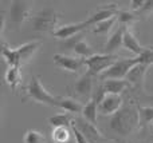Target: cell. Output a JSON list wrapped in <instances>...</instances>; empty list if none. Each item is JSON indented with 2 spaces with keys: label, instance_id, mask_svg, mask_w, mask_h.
<instances>
[{
  "label": "cell",
  "instance_id": "1",
  "mask_svg": "<svg viewBox=\"0 0 153 143\" xmlns=\"http://www.w3.org/2000/svg\"><path fill=\"white\" fill-rule=\"evenodd\" d=\"M137 127H140V115L138 110L132 104L122 106V109L116 112L109 122L110 131L120 136H128Z\"/></svg>",
  "mask_w": 153,
  "mask_h": 143
},
{
  "label": "cell",
  "instance_id": "2",
  "mask_svg": "<svg viewBox=\"0 0 153 143\" xmlns=\"http://www.w3.org/2000/svg\"><path fill=\"white\" fill-rule=\"evenodd\" d=\"M26 94L27 98L35 100L36 103L40 104H46V106H51V107H58L59 103V96H54L43 87L42 82H40L39 76L32 75L30 79L28 84L26 87Z\"/></svg>",
  "mask_w": 153,
  "mask_h": 143
},
{
  "label": "cell",
  "instance_id": "3",
  "mask_svg": "<svg viewBox=\"0 0 153 143\" xmlns=\"http://www.w3.org/2000/svg\"><path fill=\"white\" fill-rule=\"evenodd\" d=\"M140 63L138 58H121L110 67L108 68L102 75L101 79L102 80H108V79H118V80H124L126 78V75L129 74V71L133 68L134 66Z\"/></svg>",
  "mask_w": 153,
  "mask_h": 143
},
{
  "label": "cell",
  "instance_id": "4",
  "mask_svg": "<svg viewBox=\"0 0 153 143\" xmlns=\"http://www.w3.org/2000/svg\"><path fill=\"white\" fill-rule=\"evenodd\" d=\"M120 58L116 55H108V54H95L91 58L83 59L85 66L93 76H101L108 68H110Z\"/></svg>",
  "mask_w": 153,
  "mask_h": 143
},
{
  "label": "cell",
  "instance_id": "5",
  "mask_svg": "<svg viewBox=\"0 0 153 143\" xmlns=\"http://www.w3.org/2000/svg\"><path fill=\"white\" fill-rule=\"evenodd\" d=\"M32 29L38 32H47L55 31V27L58 24V16L53 8H45L43 11H39L35 16L31 18Z\"/></svg>",
  "mask_w": 153,
  "mask_h": 143
},
{
  "label": "cell",
  "instance_id": "6",
  "mask_svg": "<svg viewBox=\"0 0 153 143\" xmlns=\"http://www.w3.org/2000/svg\"><path fill=\"white\" fill-rule=\"evenodd\" d=\"M73 126L76 127L82 134H83V136L87 139L89 143H102V142L106 141V138L97 128V126L90 123L89 120H86L85 118L75 117L74 120H73Z\"/></svg>",
  "mask_w": 153,
  "mask_h": 143
},
{
  "label": "cell",
  "instance_id": "7",
  "mask_svg": "<svg viewBox=\"0 0 153 143\" xmlns=\"http://www.w3.org/2000/svg\"><path fill=\"white\" fill-rule=\"evenodd\" d=\"M118 8H117L116 4H109L106 5V7H101L98 8L95 12H93L91 15L89 16V19L86 21V24L89 27H93L95 26V24L101 23V21L103 20H108V19H111V18H116L117 13H118Z\"/></svg>",
  "mask_w": 153,
  "mask_h": 143
},
{
  "label": "cell",
  "instance_id": "8",
  "mask_svg": "<svg viewBox=\"0 0 153 143\" xmlns=\"http://www.w3.org/2000/svg\"><path fill=\"white\" fill-rule=\"evenodd\" d=\"M54 63L58 67H61V68L66 70V71H70V72H78L79 70H82V67L85 66L83 59L63 55V54H55V55H54Z\"/></svg>",
  "mask_w": 153,
  "mask_h": 143
},
{
  "label": "cell",
  "instance_id": "9",
  "mask_svg": "<svg viewBox=\"0 0 153 143\" xmlns=\"http://www.w3.org/2000/svg\"><path fill=\"white\" fill-rule=\"evenodd\" d=\"M30 13H31V8H30L27 1H20V0L12 1L10 8V18L12 23L15 24L23 23L24 20L28 19Z\"/></svg>",
  "mask_w": 153,
  "mask_h": 143
},
{
  "label": "cell",
  "instance_id": "10",
  "mask_svg": "<svg viewBox=\"0 0 153 143\" xmlns=\"http://www.w3.org/2000/svg\"><path fill=\"white\" fill-rule=\"evenodd\" d=\"M87 27L89 26L86 24V21H81V23H74V24H66V26H62V27H59L58 29H55V31L53 32V35L63 42V40H69V39H71V37L76 36V35H79L85 28H87Z\"/></svg>",
  "mask_w": 153,
  "mask_h": 143
},
{
  "label": "cell",
  "instance_id": "11",
  "mask_svg": "<svg viewBox=\"0 0 153 143\" xmlns=\"http://www.w3.org/2000/svg\"><path fill=\"white\" fill-rule=\"evenodd\" d=\"M122 106H124V100L121 96L108 94L102 103L98 106V111L102 115H114L122 109Z\"/></svg>",
  "mask_w": 153,
  "mask_h": 143
},
{
  "label": "cell",
  "instance_id": "12",
  "mask_svg": "<svg viewBox=\"0 0 153 143\" xmlns=\"http://www.w3.org/2000/svg\"><path fill=\"white\" fill-rule=\"evenodd\" d=\"M74 91L78 96L91 98L94 92V84H93V75L90 72H86L76 80L74 84Z\"/></svg>",
  "mask_w": 153,
  "mask_h": 143
},
{
  "label": "cell",
  "instance_id": "13",
  "mask_svg": "<svg viewBox=\"0 0 153 143\" xmlns=\"http://www.w3.org/2000/svg\"><path fill=\"white\" fill-rule=\"evenodd\" d=\"M125 28H126V27L120 26L118 28L113 32V35L109 37V40L105 43V45H103V51H105V54H108V55H114L116 51H118L121 47H124Z\"/></svg>",
  "mask_w": 153,
  "mask_h": 143
},
{
  "label": "cell",
  "instance_id": "14",
  "mask_svg": "<svg viewBox=\"0 0 153 143\" xmlns=\"http://www.w3.org/2000/svg\"><path fill=\"white\" fill-rule=\"evenodd\" d=\"M146 71H148V66H146V64L138 63L137 66H134L129 71V74L126 75L125 80H126L129 84L136 86L137 88H143L144 87V79H145Z\"/></svg>",
  "mask_w": 153,
  "mask_h": 143
},
{
  "label": "cell",
  "instance_id": "15",
  "mask_svg": "<svg viewBox=\"0 0 153 143\" xmlns=\"http://www.w3.org/2000/svg\"><path fill=\"white\" fill-rule=\"evenodd\" d=\"M124 47L126 48V50L132 51V52L137 56H140L146 48V47H143V45L138 43V40L136 39L134 35L132 34V31H130L128 27L125 28V34H124Z\"/></svg>",
  "mask_w": 153,
  "mask_h": 143
},
{
  "label": "cell",
  "instance_id": "16",
  "mask_svg": "<svg viewBox=\"0 0 153 143\" xmlns=\"http://www.w3.org/2000/svg\"><path fill=\"white\" fill-rule=\"evenodd\" d=\"M103 88L108 94L111 95H120L122 91H125L126 88L130 87V84L126 80H118V79H108L103 80Z\"/></svg>",
  "mask_w": 153,
  "mask_h": 143
},
{
  "label": "cell",
  "instance_id": "17",
  "mask_svg": "<svg viewBox=\"0 0 153 143\" xmlns=\"http://www.w3.org/2000/svg\"><path fill=\"white\" fill-rule=\"evenodd\" d=\"M1 55H3L4 60L7 62L10 67H16V68H20V67L23 66L22 58H20V55H19V52H18V50H16V48H8L7 45H3Z\"/></svg>",
  "mask_w": 153,
  "mask_h": 143
},
{
  "label": "cell",
  "instance_id": "18",
  "mask_svg": "<svg viewBox=\"0 0 153 143\" xmlns=\"http://www.w3.org/2000/svg\"><path fill=\"white\" fill-rule=\"evenodd\" d=\"M39 47H40V42H28V43H24V44L16 47V50H18L19 55H20V58H22L23 64L27 63V62L32 58V55L36 52Z\"/></svg>",
  "mask_w": 153,
  "mask_h": 143
},
{
  "label": "cell",
  "instance_id": "19",
  "mask_svg": "<svg viewBox=\"0 0 153 143\" xmlns=\"http://www.w3.org/2000/svg\"><path fill=\"white\" fill-rule=\"evenodd\" d=\"M58 107L65 110V111H67L69 114H79V112L83 111V106L73 98H61L59 99Z\"/></svg>",
  "mask_w": 153,
  "mask_h": 143
},
{
  "label": "cell",
  "instance_id": "20",
  "mask_svg": "<svg viewBox=\"0 0 153 143\" xmlns=\"http://www.w3.org/2000/svg\"><path fill=\"white\" fill-rule=\"evenodd\" d=\"M73 120H74V118H73L71 114H69V112H66V114H56V115H54V117L48 118V123H50V126H53L54 128L71 127Z\"/></svg>",
  "mask_w": 153,
  "mask_h": 143
},
{
  "label": "cell",
  "instance_id": "21",
  "mask_svg": "<svg viewBox=\"0 0 153 143\" xmlns=\"http://www.w3.org/2000/svg\"><path fill=\"white\" fill-rule=\"evenodd\" d=\"M20 68H16V67H10L5 72V82L7 84L11 87L12 91H16V88L20 84Z\"/></svg>",
  "mask_w": 153,
  "mask_h": 143
},
{
  "label": "cell",
  "instance_id": "22",
  "mask_svg": "<svg viewBox=\"0 0 153 143\" xmlns=\"http://www.w3.org/2000/svg\"><path fill=\"white\" fill-rule=\"evenodd\" d=\"M98 104L95 103L93 99H90L86 104L83 106V111H82V115L86 120H89L90 123L95 125L97 123V114H98Z\"/></svg>",
  "mask_w": 153,
  "mask_h": 143
},
{
  "label": "cell",
  "instance_id": "23",
  "mask_svg": "<svg viewBox=\"0 0 153 143\" xmlns=\"http://www.w3.org/2000/svg\"><path fill=\"white\" fill-rule=\"evenodd\" d=\"M73 134L71 127H58L51 133V138L54 143H67L70 141V135Z\"/></svg>",
  "mask_w": 153,
  "mask_h": 143
},
{
  "label": "cell",
  "instance_id": "24",
  "mask_svg": "<svg viewBox=\"0 0 153 143\" xmlns=\"http://www.w3.org/2000/svg\"><path fill=\"white\" fill-rule=\"evenodd\" d=\"M73 51H74L75 55L78 56V58H81V59H87V58H91L93 55H95L94 50H93V48L90 47L86 42H85V40H81V42L76 43Z\"/></svg>",
  "mask_w": 153,
  "mask_h": 143
},
{
  "label": "cell",
  "instance_id": "25",
  "mask_svg": "<svg viewBox=\"0 0 153 143\" xmlns=\"http://www.w3.org/2000/svg\"><path fill=\"white\" fill-rule=\"evenodd\" d=\"M117 20H118L120 26H124V27H128V28H129L134 21L138 20V18L134 15V13L129 12V11H121L120 10L118 13H117Z\"/></svg>",
  "mask_w": 153,
  "mask_h": 143
},
{
  "label": "cell",
  "instance_id": "26",
  "mask_svg": "<svg viewBox=\"0 0 153 143\" xmlns=\"http://www.w3.org/2000/svg\"><path fill=\"white\" fill-rule=\"evenodd\" d=\"M116 20H117V16H116V18L108 19V20H103V21H101V23L93 26L91 31L94 32V34H106L108 31H110V29H111V27L114 26Z\"/></svg>",
  "mask_w": 153,
  "mask_h": 143
},
{
  "label": "cell",
  "instance_id": "27",
  "mask_svg": "<svg viewBox=\"0 0 153 143\" xmlns=\"http://www.w3.org/2000/svg\"><path fill=\"white\" fill-rule=\"evenodd\" d=\"M24 143H46V136L38 130H28L24 135Z\"/></svg>",
  "mask_w": 153,
  "mask_h": 143
},
{
  "label": "cell",
  "instance_id": "28",
  "mask_svg": "<svg viewBox=\"0 0 153 143\" xmlns=\"http://www.w3.org/2000/svg\"><path fill=\"white\" fill-rule=\"evenodd\" d=\"M140 115V123L143 126L153 122V107H137Z\"/></svg>",
  "mask_w": 153,
  "mask_h": 143
},
{
  "label": "cell",
  "instance_id": "29",
  "mask_svg": "<svg viewBox=\"0 0 153 143\" xmlns=\"http://www.w3.org/2000/svg\"><path fill=\"white\" fill-rule=\"evenodd\" d=\"M106 95H108V92H106L105 88H103V84H98L97 87L94 88V92H93L91 99L98 104V106H100V104L102 103L103 99L106 98Z\"/></svg>",
  "mask_w": 153,
  "mask_h": 143
},
{
  "label": "cell",
  "instance_id": "30",
  "mask_svg": "<svg viewBox=\"0 0 153 143\" xmlns=\"http://www.w3.org/2000/svg\"><path fill=\"white\" fill-rule=\"evenodd\" d=\"M137 58L141 64H146V66L153 64V47H151V48L146 47L145 51H144L140 56H137Z\"/></svg>",
  "mask_w": 153,
  "mask_h": 143
},
{
  "label": "cell",
  "instance_id": "31",
  "mask_svg": "<svg viewBox=\"0 0 153 143\" xmlns=\"http://www.w3.org/2000/svg\"><path fill=\"white\" fill-rule=\"evenodd\" d=\"M149 13V12H153V0H146L144 7L138 11V13Z\"/></svg>",
  "mask_w": 153,
  "mask_h": 143
},
{
  "label": "cell",
  "instance_id": "32",
  "mask_svg": "<svg viewBox=\"0 0 153 143\" xmlns=\"http://www.w3.org/2000/svg\"><path fill=\"white\" fill-rule=\"evenodd\" d=\"M144 4H145L144 0H132V1H130V5H132L133 11H140L141 8L144 7Z\"/></svg>",
  "mask_w": 153,
  "mask_h": 143
},
{
  "label": "cell",
  "instance_id": "33",
  "mask_svg": "<svg viewBox=\"0 0 153 143\" xmlns=\"http://www.w3.org/2000/svg\"><path fill=\"white\" fill-rule=\"evenodd\" d=\"M152 127H153V125H152Z\"/></svg>",
  "mask_w": 153,
  "mask_h": 143
}]
</instances>
